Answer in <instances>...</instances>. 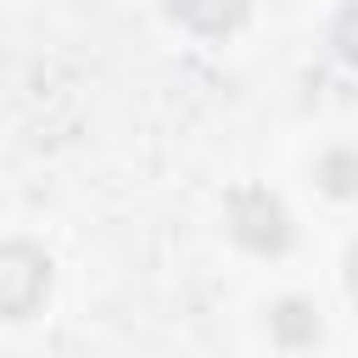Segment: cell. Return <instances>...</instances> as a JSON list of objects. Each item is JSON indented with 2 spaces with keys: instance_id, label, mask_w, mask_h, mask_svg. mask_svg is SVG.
I'll return each instance as SVG.
<instances>
[{
  "instance_id": "6da1fadb",
  "label": "cell",
  "mask_w": 358,
  "mask_h": 358,
  "mask_svg": "<svg viewBox=\"0 0 358 358\" xmlns=\"http://www.w3.org/2000/svg\"><path fill=\"white\" fill-rule=\"evenodd\" d=\"M45 285H50V263L34 246H22V241L0 246V313H11V319L34 313L39 296H45Z\"/></svg>"
},
{
  "instance_id": "7a4b0ae2",
  "label": "cell",
  "mask_w": 358,
  "mask_h": 358,
  "mask_svg": "<svg viewBox=\"0 0 358 358\" xmlns=\"http://www.w3.org/2000/svg\"><path fill=\"white\" fill-rule=\"evenodd\" d=\"M173 11L201 34H224L246 17V0H173Z\"/></svg>"
}]
</instances>
